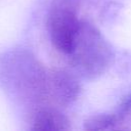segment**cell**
<instances>
[{
    "instance_id": "obj_1",
    "label": "cell",
    "mask_w": 131,
    "mask_h": 131,
    "mask_svg": "<svg viewBox=\"0 0 131 131\" xmlns=\"http://www.w3.org/2000/svg\"><path fill=\"white\" fill-rule=\"evenodd\" d=\"M68 55L76 71L90 79L102 75L114 59L110 44L101 33L87 21L80 23L73 48Z\"/></svg>"
},
{
    "instance_id": "obj_2",
    "label": "cell",
    "mask_w": 131,
    "mask_h": 131,
    "mask_svg": "<svg viewBox=\"0 0 131 131\" xmlns=\"http://www.w3.org/2000/svg\"><path fill=\"white\" fill-rule=\"evenodd\" d=\"M79 0H52L48 11L47 28L54 47L69 54L80 27Z\"/></svg>"
},
{
    "instance_id": "obj_3",
    "label": "cell",
    "mask_w": 131,
    "mask_h": 131,
    "mask_svg": "<svg viewBox=\"0 0 131 131\" xmlns=\"http://www.w3.org/2000/svg\"><path fill=\"white\" fill-rule=\"evenodd\" d=\"M48 91L60 103H71L74 101L80 92V85L78 81L69 73L57 71L51 74L47 80Z\"/></svg>"
},
{
    "instance_id": "obj_4",
    "label": "cell",
    "mask_w": 131,
    "mask_h": 131,
    "mask_svg": "<svg viewBox=\"0 0 131 131\" xmlns=\"http://www.w3.org/2000/svg\"><path fill=\"white\" fill-rule=\"evenodd\" d=\"M33 130L61 131L70 129V121L60 112L53 108H42L36 113L33 120Z\"/></svg>"
},
{
    "instance_id": "obj_5",
    "label": "cell",
    "mask_w": 131,
    "mask_h": 131,
    "mask_svg": "<svg viewBox=\"0 0 131 131\" xmlns=\"http://www.w3.org/2000/svg\"><path fill=\"white\" fill-rule=\"evenodd\" d=\"M121 118L117 113L115 114H100L87 119L84 123V128L88 131L110 130L116 128L121 122Z\"/></svg>"
},
{
    "instance_id": "obj_6",
    "label": "cell",
    "mask_w": 131,
    "mask_h": 131,
    "mask_svg": "<svg viewBox=\"0 0 131 131\" xmlns=\"http://www.w3.org/2000/svg\"><path fill=\"white\" fill-rule=\"evenodd\" d=\"M118 114V116L123 119L124 117H126L129 113H131V93L124 98V100L121 102V104L118 107V111L116 112Z\"/></svg>"
}]
</instances>
